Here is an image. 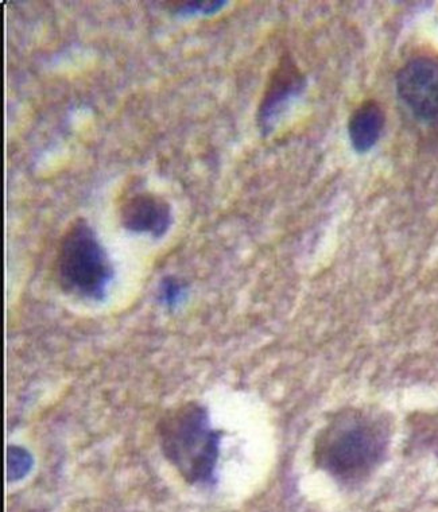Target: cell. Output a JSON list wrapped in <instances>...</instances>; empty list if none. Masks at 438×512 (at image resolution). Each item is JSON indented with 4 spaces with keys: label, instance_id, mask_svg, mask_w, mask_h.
Segmentation results:
<instances>
[{
    "label": "cell",
    "instance_id": "obj_2",
    "mask_svg": "<svg viewBox=\"0 0 438 512\" xmlns=\"http://www.w3.org/2000/svg\"><path fill=\"white\" fill-rule=\"evenodd\" d=\"M158 438L166 459L186 483H215L222 434L213 429L203 405L188 402L169 410L158 424Z\"/></svg>",
    "mask_w": 438,
    "mask_h": 512
},
{
    "label": "cell",
    "instance_id": "obj_5",
    "mask_svg": "<svg viewBox=\"0 0 438 512\" xmlns=\"http://www.w3.org/2000/svg\"><path fill=\"white\" fill-rule=\"evenodd\" d=\"M306 85L308 80L298 68L297 62L289 53H285L271 72L266 91L259 104L257 122L262 135L266 137L274 130L278 119L284 115L294 100L300 98Z\"/></svg>",
    "mask_w": 438,
    "mask_h": 512
},
{
    "label": "cell",
    "instance_id": "obj_1",
    "mask_svg": "<svg viewBox=\"0 0 438 512\" xmlns=\"http://www.w3.org/2000/svg\"><path fill=\"white\" fill-rule=\"evenodd\" d=\"M390 429L382 415L348 407L333 414L316 437L315 463L336 483L354 488L385 460Z\"/></svg>",
    "mask_w": 438,
    "mask_h": 512
},
{
    "label": "cell",
    "instance_id": "obj_9",
    "mask_svg": "<svg viewBox=\"0 0 438 512\" xmlns=\"http://www.w3.org/2000/svg\"><path fill=\"white\" fill-rule=\"evenodd\" d=\"M162 294L168 302H174L178 300V297L182 294V286L176 281V279H166L164 285H162Z\"/></svg>",
    "mask_w": 438,
    "mask_h": 512
},
{
    "label": "cell",
    "instance_id": "obj_4",
    "mask_svg": "<svg viewBox=\"0 0 438 512\" xmlns=\"http://www.w3.org/2000/svg\"><path fill=\"white\" fill-rule=\"evenodd\" d=\"M399 102L417 122L438 127V54H418L395 76Z\"/></svg>",
    "mask_w": 438,
    "mask_h": 512
},
{
    "label": "cell",
    "instance_id": "obj_8",
    "mask_svg": "<svg viewBox=\"0 0 438 512\" xmlns=\"http://www.w3.org/2000/svg\"><path fill=\"white\" fill-rule=\"evenodd\" d=\"M168 9L174 14L182 15H213L226 7L223 0H209V2H169Z\"/></svg>",
    "mask_w": 438,
    "mask_h": 512
},
{
    "label": "cell",
    "instance_id": "obj_3",
    "mask_svg": "<svg viewBox=\"0 0 438 512\" xmlns=\"http://www.w3.org/2000/svg\"><path fill=\"white\" fill-rule=\"evenodd\" d=\"M56 277L64 292L85 300L106 297L114 269L102 243L87 220L79 219L61 240Z\"/></svg>",
    "mask_w": 438,
    "mask_h": 512
},
{
    "label": "cell",
    "instance_id": "obj_7",
    "mask_svg": "<svg viewBox=\"0 0 438 512\" xmlns=\"http://www.w3.org/2000/svg\"><path fill=\"white\" fill-rule=\"evenodd\" d=\"M386 111L377 100H366L356 107L348 120V137L352 149L367 154L378 145L386 127Z\"/></svg>",
    "mask_w": 438,
    "mask_h": 512
},
{
    "label": "cell",
    "instance_id": "obj_6",
    "mask_svg": "<svg viewBox=\"0 0 438 512\" xmlns=\"http://www.w3.org/2000/svg\"><path fill=\"white\" fill-rule=\"evenodd\" d=\"M172 208L168 201L151 193H138L120 208V224L124 230L149 234L160 239L172 226Z\"/></svg>",
    "mask_w": 438,
    "mask_h": 512
}]
</instances>
